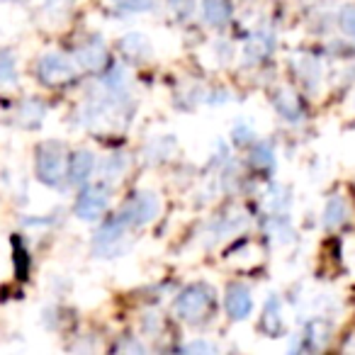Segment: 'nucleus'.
Wrapping results in <instances>:
<instances>
[{
  "instance_id": "1",
  "label": "nucleus",
  "mask_w": 355,
  "mask_h": 355,
  "mask_svg": "<svg viewBox=\"0 0 355 355\" xmlns=\"http://www.w3.org/2000/svg\"><path fill=\"white\" fill-rule=\"evenodd\" d=\"M214 290L205 282H198V285H190L180 292V297L175 300V314L185 321H202L209 311L214 309Z\"/></svg>"
},
{
  "instance_id": "2",
  "label": "nucleus",
  "mask_w": 355,
  "mask_h": 355,
  "mask_svg": "<svg viewBox=\"0 0 355 355\" xmlns=\"http://www.w3.org/2000/svg\"><path fill=\"white\" fill-rule=\"evenodd\" d=\"M69 171V161H66V151L59 144H44L37 148V178L49 188H61Z\"/></svg>"
},
{
  "instance_id": "3",
  "label": "nucleus",
  "mask_w": 355,
  "mask_h": 355,
  "mask_svg": "<svg viewBox=\"0 0 355 355\" xmlns=\"http://www.w3.org/2000/svg\"><path fill=\"white\" fill-rule=\"evenodd\" d=\"M158 212H161V200H158V195L144 190V193H137L124 205L122 212H119V219H122L127 227H144V224L153 222V219L158 217Z\"/></svg>"
},
{
  "instance_id": "4",
  "label": "nucleus",
  "mask_w": 355,
  "mask_h": 355,
  "mask_svg": "<svg viewBox=\"0 0 355 355\" xmlns=\"http://www.w3.org/2000/svg\"><path fill=\"white\" fill-rule=\"evenodd\" d=\"M110 205V190L107 185H85L80 190L78 200H76V214L80 219H98L100 214H105Z\"/></svg>"
},
{
  "instance_id": "5",
  "label": "nucleus",
  "mask_w": 355,
  "mask_h": 355,
  "mask_svg": "<svg viewBox=\"0 0 355 355\" xmlns=\"http://www.w3.org/2000/svg\"><path fill=\"white\" fill-rule=\"evenodd\" d=\"M37 76H40L42 83L46 85H59V83H66L76 76V69L66 56L61 54H46L40 59L37 64Z\"/></svg>"
},
{
  "instance_id": "6",
  "label": "nucleus",
  "mask_w": 355,
  "mask_h": 355,
  "mask_svg": "<svg viewBox=\"0 0 355 355\" xmlns=\"http://www.w3.org/2000/svg\"><path fill=\"white\" fill-rule=\"evenodd\" d=\"M127 229L129 227L119 219V214L112 219H107V222L95 232V243H93L95 253H103V256L105 253H112L114 248L119 246V241L124 239V232H127Z\"/></svg>"
},
{
  "instance_id": "7",
  "label": "nucleus",
  "mask_w": 355,
  "mask_h": 355,
  "mask_svg": "<svg viewBox=\"0 0 355 355\" xmlns=\"http://www.w3.org/2000/svg\"><path fill=\"white\" fill-rule=\"evenodd\" d=\"M224 304H227V314L232 316L234 321L246 319V316L251 314V309H253L251 290H248L246 285H241V282H236V285H229Z\"/></svg>"
},
{
  "instance_id": "8",
  "label": "nucleus",
  "mask_w": 355,
  "mask_h": 355,
  "mask_svg": "<svg viewBox=\"0 0 355 355\" xmlns=\"http://www.w3.org/2000/svg\"><path fill=\"white\" fill-rule=\"evenodd\" d=\"M95 171V156L90 151H76L69 161V178L71 183L76 185H85L88 183V178L93 175Z\"/></svg>"
},
{
  "instance_id": "9",
  "label": "nucleus",
  "mask_w": 355,
  "mask_h": 355,
  "mask_svg": "<svg viewBox=\"0 0 355 355\" xmlns=\"http://www.w3.org/2000/svg\"><path fill=\"white\" fill-rule=\"evenodd\" d=\"M78 64L83 69L90 71H100L107 64V49H105L103 40H90L88 44H83L78 49Z\"/></svg>"
},
{
  "instance_id": "10",
  "label": "nucleus",
  "mask_w": 355,
  "mask_h": 355,
  "mask_svg": "<svg viewBox=\"0 0 355 355\" xmlns=\"http://www.w3.org/2000/svg\"><path fill=\"white\" fill-rule=\"evenodd\" d=\"M205 20L214 27H224L232 20V3L229 0H202Z\"/></svg>"
},
{
  "instance_id": "11",
  "label": "nucleus",
  "mask_w": 355,
  "mask_h": 355,
  "mask_svg": "<svg viewBox=\"0 0 355 355\" xmlns=\"http://www.w3.org/2000/svg\"><path fill=\"white\" fill-rule=\"evenodd\" d=\"M345 217H348V205H345L343 198H331L329 205H326V212H324V219H326V227L334 229L338 227V224L345 222Z\"/></svg>"
},
{
  "instance_id": "12",
  "label": "nucleus",
  "mask_w": 355,
  "mask_h": 355,
  "mask_svg": "<svg viewBox=\"0 0 355 355\" xmlns=\"http://www.w3.org/2000/svg\"><path fill=\"white\" fill-rule=\"evenodd\" d=\"M122 51L132 59H146L151 54V46H148L146 37L141 35H127L122 40Z\"/></svg>"
},
{
  "instance_id": "13",
  "label": "nucleus",
  "mask_w": 355,
  "mask_h": 355,
  "mask_svg": "<svg viewBox=\"0 0 355 355\" xmlns=\"http://www.w3.org/2000/svg\"><path fill=\"white\" fill-rule=\"evenodd\" d=\"M275 107H277V112L287 119L300 117V103H297V98L290 90H280V93L275 95Z\"/></svg>"
},
{
  "instance_id": "14",
  "label": "nucleus",
  "mask_w": 355,
  "mask_h": 355,
  "mask_svg": "<svg viewBox=\"0 0 355 355\" xmlns=\"http://www.w3.org/2000/svg\"><path fill=\"white\" fill-rule=\"evenodd\" d=\"M44 117V105L37 103V100H30V103H22L20 107V124H27V127H35V124L42 122Z\"/></svg>"
},
{
  "instance_id": "15",
  "label": "nucleus",
  "mask_w": 355,
  "mask_h": 355,
  "mask_svg": "<svg viewBox=\"0 0 355 355\" xmlns=\"http://www.w3.org/2000/svg\"><path fill=\"white\" fill-rule=\"evenodd\" d=\"M263 329L268 334H277L280 331V302L275 297L268 300V306H266V314H263Z\"/></svg>"
},
{
  "instance_id": "16",
  "label": "nucleus",
  "mask_w": 355,
  "mask_h": 355,
  "mask_svg": "<svg viewBox=\"0 0 355 355\" xmlns=\"http://www.w3.org/2000/svg\"><path fill=\"white\" fill-rule=\"evenodd\" d=\"M251 163L256 168H272L275 153H272V148L268 146V144H256V148H253V153H251Z\"/></svg>"
},
{
  "instance_id": "17",
  "label": "nucleus",
  "mask_w": 355,
  "mask_h": 355,
  "mask_svg": "<svg viewBox=\"0 0 355 355\" xmlns=\"http://www.w3.org/2000/svg\"><path fill=\"white\" fill-rule=\"evenodd\" d=\"M17 76L15 61H12L10 54H0V85L3 83H12Z\"/></svg>"
},
{
  "instance_id": "18",
  "label": "nucleus",
  "mask_w": 355,
  "mask_h": 355,
  "mask_svg": "<svg viewBox=\"0 0 355 355\" xmlns=\"http://www.w3.org/2000/svg\"><path fill=\"white\" fill-rule=\"evenodd\" d=\"M114 6L124 12H146L153 8V0H114Z\"/></svg>"
},
{
  "instance_id": "19",
  "label": "nucleus",
  "mask_w": 355,
  "mask_h": 355,
  "mask_svg": "<svg viewBox=\"0 0 355 355\" xmlns=\"http://www.w3.org/2000/svg\"><path fill=\"white\" fill-rule=\"evenodd\" d=\"M340 27H343V32L350 40H355V3L340 10Z\"/></svg>"
},
{
  "instance_id": "20",
  "label": "nucleus",
  "mask_w": 355,
  "mask_h": 355,
  "mask_svg": "<svg viewBox=\"0 0 355 355\" xmlns=\"http://www.w3.org/2000/svg\"><path fill=\"white\" fill-rule=\"evenodd\" d=\"M185 350H214V345H207V343H193V345H188Z\"/></svg>"
}]
</instances>
